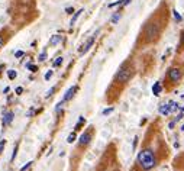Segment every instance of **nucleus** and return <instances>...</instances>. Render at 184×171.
<instances>
[{"instance_id":"f257e3e1","label":"nucleus","mask_w":184,"mask_h":171,"mask_svg":"<svg viewBox=\"0 0 184 171\" xmlns=\"http://www.w3.org/2000/svg\"><path fill=\"white\" fill-rule=\"evenodd\" d=\"M167 10H157L152 16L145 22L142 31H141V36L138 42H142L144 45L148 44H155L161 38L164 28L167 26Z\"/></svg>"},{"instance_id":"f03ea898","label":"nucleus","mask_w":184,"mask_h":171,"mask_svg":"<svg viewBox=\"0 0 184 171\" xmlns=\"http://www.w3.org/2000/svg\"><path fill=\"white\" fill-rule=\"evenodd\" d=\"M136 163H138V165L141 167L142 171H151L158 164L155 151L152 148H144V150H141V152L138 154Z\"/></svg>"},{"instance_id":"7ed1b4c3","label":"nucleus","mask_w":184,"mask_h":171,"mask_svg":"<svg viewBox=\"0 0 184 171\" xmlns=\"http://www.w3.org/2000/svg\"><path fill=\"white\" fill-rule=\"evenodd\" d=\"M135 75V67L130 64V61L122 64V67L117 70V73L115 74V84H126L128 81H130V78Z\"/></svg>"},{"instance_id":"20e7f679","label":"nucleus","mask_w":184,"mask_h":171,"mask_svg":"<svg viewBox=\"0 0 184 171\" xmlns=\"http://www.w3.org/2000/svg\"><path fill=\"white\" fill-rule=\"evenodd\" d=\"M184 77V70L178 67H172L167 71L165 74V84H167V88H171L174 86L181 83V80Z\"/></svg>"},{"instance_id":"39448f33","label":"nucleus","mask_w":184,"mask_h":171,"mask_svg":"<svg viewBox=\"0 0 184 171\" xmlns=\"http://www.w3.org/2000/svg\"><path fill=\"white\" fill-rule=\"evenodd\" d=\"M90 128H93V126H90ZM92 136H93V129L86 131V132L81 135V138H80V146L88 145V144H90V141H92Z\"/></svg>"},{"instance_id":"423d86ee","label":"nucleus","mask_w":184,"mask_h":171,"mask_svg":"<svg viewBox=\"0 0 184 171\" xmlns=\"http://www.w3.org/2000/svg\"><path fill=\"white\" fill-rule=\"evenodd\" d=\"M78 90V86H74V87H71V88H68L67 90V93L64 94V97H63V103H65V102H68V100H71L73 97H74V94H75V92Z\"/></svg>"},{"instance_id":"0eeeda50","label":"nucleus","mask_w":184,"mask_h":171,"mask_svg":"<svg viewBox=\"0 0 184 171\" xmlns=\"http://www.w3.org/2000/svg\"><path fill=\"white\" fill-rule=\"evenodd\" d=\"M93 44H94V38H90V39H88V41L86 42V44H84L81 48H80V54H86V52H87V51L92 48Z\"/></svg>"},{"instance_id":"6e6552de","label":"nucleus","mask_w":184,"mask_h":171,"mask_svg":"<svg viewBox=\"0 0 184 171\" xmlns=\"http://www.w3.org/2000/svg\"><path fill=\"white\" fill-rule=\"evenodd\" d=\"M13 116H15V115H13V112L6 113V115H4V117H3V121H2V125H3V126L9 125V123L13 121Z\"/></svg>"},{"instance_id":"1a4fd4ad","label":"nucleus","mask_w":184,"mask_h":171,"mask_svg":"<svg viewBox=\"0 0 184 171\" xmlns=\"http://www.w3.org/2000/svg\"><path fill=\"white\" fill-rule=\"evenodd\" d=\"M159 113H161V115H164V116L170 115V113H171V110H170V103L161 104V106H159Z\"/></svg>"},{"instance_id":"9d476101","label":"nucleus","mask_w":184,"mask_h":171,"mask_svg":"<svg viewBox=\"0 0 184 171\" xmlns=\"http://www.w3.org/2000/svg\"><path fill=\"white\" fill-rule=\"evenodd\" d=\"M161 83L159 81H157V83L154 84V87H152V93H154L155 96H159V92H161Z\"/></svg>"},{"instance_id":"9b49d317","label":"nucleus","mask_w":184,"mask_h":171,"mask_svg":"<svg viewBox=\"0 0 184 171\" xmlns=\"http://www.w3.org/2000/svg\"><path fill=\"white\" fill-rule=\"evenodd\" d=\"M59 41H61V35H54V36L51 38L50 45H55V44H58Z\"/></svg>"},{"instance_id":"f8f14e48","label":"nucleus","mask_w":184,"mask_h":171,"mask_svg":"<svg viewBox=\"0 0 184 171\" xmlns=\"http://www.w3.org/2000/svg\"><path fill=\"white\" fill-rule=\"evenodd\" d=\"M81 12H84L83 9H80V10H77V12H75V13H74V16H73L71 22H70V23H71V25H74L75 22H77V19H78V16H80V15H81Z\"/></svg>"},{"instance_id":"ddd939ff","label":"nucleus","mask_w":184,"mask_h":171,"mask_svg":"<svg viewBox=\"0 0 184 171\" xmlns=\"http://www.w3.org/2000/svg\"><path fill=\"white\" fill-rule=\"evenodd\" d=\"M120 13L117 12V13H115V15H113V17H112V23H117V22H119V19H120Z\"/></svg>"},{"instance_id":"4468645a","label":"nucleus","mask_w":184,"mask_h":171,"mask_svg":"<svg viewBox=\"0 0 184 171\" xmlns=\"http://www.w3.org/2000/svg\"><path fill=\"white\" fill-rule=\"evenodd\" d=\"M74 141H75V132H73V134H70V135H68L67 142H68V144H73Z\"/></svg>"},{"instance_id":"2eb2a0df","label":"nucleus","mask_w":184,"mask_h":171,"mask_svg":"<svg viewBox=\"0 0 184 171\" xmlns=\"http://www.w3.org/2000/svg\"><path fill=\"white\" fill-rule=\"evenodd\" d=\"M7 75H9V78H10V80H13V78H16L17 73H16V71H15V70H10V71H9V73H7Z\"/></svg>"},{"instance_id":"dca6fc26","label":"nucleus","mask_w":184,"mask_h":171,"mask_svg":"<svg viewBox=\"0 0 184 171\" xmlns=\"http://www.w3.org/2000/svg\"><path fill=\"white\" fill-rule=\"evenodd\" d=\"M6 44V38H4V35H3V32H0V48Z\"/></svg>"},{"instance_id":"f3484780","label":"nucleus","mask_w":184,"mask_h":171,"mask_svg":"<svg viewBox=\"0 0 184 171\" xmlns=\"http://www.w3.org/2000/svg\"><path fill=\"white\" fill-rule=\"evenodd\" d=\"M26 68H29V70L32 71V73H35V71H38V67H36V65H32V64H29V63L26 64Z\"/></svg>"},{"instance_id":"a211bd4d","label":"nucleus","mask_w":184,"mask_h":171,"mask_svg":"<svg viewBox=\"0 0 184 171\" xmlns=\"http://www.w3.org/2000/svg\"><path fill=\"white\" fill-rule=\"evenodd\" d=\"M4 145H6V141H0V154H2V152H3V150H4Z\"/></svg>"},{"instance_id":"6ab92c4d","label":"nucleus","mask_w":184,"mask_h":171,"mask_svg":"<svg viewBox=\"0 0 184 171\" xmlns=\"http://www.w3.org/2000/svg\"><path fill=\"white\" fill-rule=\"evenodd\" d=\"M61 64H63V58L59 57V58H58V59H57V61L54 63V67H58V65H61Z\"/></svg>"},{"instance_id":"aec40b11","label":"nucleus","mask_w":184,"mask_h":171,"mask_svg":"<svg viewBox=\"0 0 184 171\" xmlns=\"http://www.w3.org/2000/svg\"><path fill=\"white\" fill-rule=\"evenodd\" d=\"M172 13H174V17H176L177 21H181V16L178 15V12H177V10H172Z\"/></svg>"},{"instance_id":"412c9836","label":"nucleus","mask_w":184,"mask_h":171,"mask_svg":"<svg viewBox=\"0 0 184 171\" xmlns=\"http://www.w3.org/2000/svg\"><path fill=\"white\" fill-rule=\"evenodd\" d=\"M112 112H113V107L105 109V110H103V115H109V113H112Z\"/></svg>"},{"instance_id":"4be33fe9","label":"nucleus","mask_w":184,"mask_h":171,"mask_svg":"<svg viewBox=\"0 0 184 171\" xmlns=\"http://www.w3.org/2000/svg\"><path fill=\"white\" fill-rule=\"evenodd\" d=\"M52 74H54L52 71H48V73H46V74H45V80H50L51 77H52Z\"/></svg>"},{"instance_id":"5701e85b","label":"nucleus","mask_w":184,"mask_h":171,"mask_svg":"<svg viewBox=\"0 0 184 171\" xmlns=\"http://www.w3.org/2000/svg\"><path fill=\"white\" fill-rule=\"evenodd\" d=\"M73 12H74V7H67L65 9V13H68V15H73Z\"/></svg>"},{"instance_id":"b1692460","label":"nucleus","mask_w":184,"mask_h":171,"mask_svg":"<svg viewBox=\"0 0 184 171\" xmlns=\"http://www.w3.org/2000/svg\"><path fill=\"white\" fill-rule=\"evenodd\" d=\"M45 58H46V54L45 52H42V54L39 55V61H45Z\"/></svg>"},{"instance_id":"393cba45","label":"nucleus","mask_w":184,"mask_h":171,"mask_svg":"<svg viewBox=\"0 0 184 171\" xmlns=\"http://www.w3.org/2000/svg\"><path fill=\"white\" fill-rule=\"evenodd\" d=\"M54 90H55V87L50 88V90H48V92H46V97H50V96H51V94H52V93H54Z\"/></svg>"},{"instance_id":"a878e982","label":"nucleus","mask_w":184,"mask_h":171,"mask_svg":"<svg viewBox=\"0 0 184 171\" xmlns=\"http://www.w3.org/2000/svg\"><path fill=\"white\" fill-rule=\"evenodd\" d=\"M25 54V52H23V51H17L16 54H15V57H16V58H19V57H22V55Z\"/></svg>"},{"instance_id":"bb28decb","label":"nucleus","mask_w":184,"mask_h":171,"mask_svg":"<svg viewBox=\"0 0 184 171\" xmlns=\"http://www.w3.org/2000/svg\"><path fill=\"white\" fill-rule=\"evenodd\" d=\"M31 165H32V163H28L26 165H23V167H22V170H21V171H26V168H29Z\"/></svg>"},{"instance_id":"cd10ccee","label":"nucleus","mask_w":184,"mask_h":171,"mask_svg":"<svg viewBox=\"0 0 184 171\" xmlns=\"http://www.w3.org/2000/svg\"><path fill=\"white\" fill-rule=\"evenodd\" d=\"M181 46L184 48V31L181 32Z\"/></svg>"},{"instance_id":"c85d7f7f","label":"nucleus","mask_w":184,"mask_h":171,"mask_svg":"<svg viewBox=\"0 0 184 171\" xmlns=\"http://www.w3.org/2000/svg\"><path fill=\"white\" fill-rule=\"evenodd\" d=\"M22 92H23V88H22V87H17L16 88V94H22Z\"/></svg>"},{"instance_id":"c756f323","label":"nucleus","mask_w":184,"mask_h":171,"mask_svg":"<svg viewBox=\"0 0 184 171\" xmlns=\"http://www.w3.org/2000/svg\"><path fill=\"white\" fill-rule=\"evenodd\" d=\"M181 131H184V125H183V126H181Z\"/></svg>"},{"instance_id":"7c9ffc66","label":"nucleus","mask_w":184,"mask_h":171,"mask_svg":"<svg viewBox=\"0 0 184 171\" xmlns=\"http://www.w3.org/2000/svg\"><path fill=\"white\" fill-rule=\"evenodd\" d=\"M122 2H123V0H122Z\"/></svg>"}]
</instances>
